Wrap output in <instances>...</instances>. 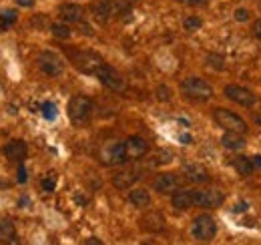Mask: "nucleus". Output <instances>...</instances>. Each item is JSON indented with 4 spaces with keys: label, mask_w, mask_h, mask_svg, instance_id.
I'll return each mask as SVG.
<instances>
[{
    "label": "nucleus",
    "mask_w": 261,
    "mask_h": 245,
    "mask_svg": "<svg viewBox=\"0 0 261 245\" xmlns=\"http://www.w3.org/2000/svg\"><path fill=\"white\" fill-rule=\"evenodd\" d=\"M153 187H155V191L167 195V193H173V191H177L181 187V179L177 175H173V173H163V175H159L155 179Z\"/></svg>",
    "instance_id": "f8f14e48"
},
{
    "label": "nucleus",
    "mask_w": 261,
    "mask_h": 245,
    "mask_svg": "<svg viewBox=\"0 0 261 245\" xmlns=\"http://www.w3.org/2000/svg\"><path fill=\"white\" fill-rule=\"evenodd\" d=\"M94 76H96L106 88H110V90H114V92H120V90H124V86H126L124 78H122L112 66H108V64H102V66L96 70Z\"/></svg>",
    "instance_id": "423d86ee"
},
{
    "label": "nucleus",
    "mask_w": 261,
    "mask_h": 245,
    "mask_svg": "<svg viewBox=\"0 0 261 245\" xmlns=\"http://www.w3.org/2000/svg\"><path fill=\"white\" fill-rule=\"evenodd\" d=\"M38 68H40L44 74H48V76H58V74L64 70V64H62V60H60L58 54L46 50V52H40V54H38Z\"/></svg>",
    "instance_id": "6e6552de"
},
{
    "label": "nucleus",
    "mask_w": 261,
    "mask_h": 245,
    "mask_svg": "<svg viewBox=\"0 0 261 245\" xmlns=\"http://www.w3.org/2000/svg\"><path fill=\"white\" fill-rule=\"evenodd\" d=\"M183 26H185L187 30H199V28L203 26V20H201L199 16H189V18L183 20Z\"/></svg>",
    "instance_id": "a878e982"
},
{
    "label": "nucleus",
    "mask_w": 261,
    "mask_h": 245,
    "mask_svg": "<svg viewBox=\"0 0 261 245\" xmlns=\"http://www.w3.org/2000/svg\"><path fill=\"white\" fill-rule=\"evenodd\" d=\"M18 181H20V183H24V181H26V169H24V167H20V169H18Z\"/></svg>",
    "instance_id": "c9c22d12"
},
{
    "label": "nucleus",
    "mask_w": 261,
    "mask_h": 245,
    "mask_svg": "<svg viewBox=\"0 0 261 245\" xmlns=\"http://www.w3.org/2000/svg\"><path fill=\"white\" fill-rule=\"evenodd\" d=\"M0 243H18L16 239V227L10 219L0 221Z\"/></svg>",
    "instance_id": "aec40b11"
},
{
    "label": "nucleus",
    "mask_w": 261,
    "mask_h": 245,
    "mask_svg": "<svg viewBox=\"0 0 261 245\" xmlns=\"http://www.w3.org/2000/svg\"><path fill=\"white\" fill-rule=\"evenodd\" d=\"M12 22H16V12L14 10H6V12H2L0 14V26H10Z\"/></svg>",
    "instance_id": "bb28decb"
},
{
    "label": "nucleus",
    "mask_w": 261,
    "mask_h": 245,
    "mask_svg": "<svg viewBox=\"0 0 261 245\" xmlns=\"http://www.w3.org/2000/svg\"><path fill=\"white\" fill-rule=\"evenodd\" d=\"M92 16L96 22L104 24L110 20V8H108V0H96L92 4Z\"/></svg>",
    "instance_id": "4be33fe9"
},
{
    "label": "nucleus",
    "mask_w": 261,
    "mask_h": 245,
    "mask_svg": "<svg viewBox=\"0 0 261 245\" xmlns=\"http://www.w3.org/2000/svg\"><path fill=\"white\" fill-rule=\"evenodd\" d=\"M225 96H227L229 100L241 104V106H253L255 100H257L255 94H253L249 88L239 86V84H227V86H225Z\"/></svg>",
    "instance_id": "1a4fd4ad"
},
{
    "label": "nucleus",
    "mask_w": 261,
    "mask_h": 245,
    "mask_svg": "<svg viewBox=\"0 0 261 245\" xmlns=\"http://www.w3.org/2000/svg\"><path fill=\"white\" fill-rule=\"evenodd\" d=\"M124 151H126V159H141L149 153V143L141 137H128L124 141Z\"/></svg>",
    "instance_id": "9b49d317"
},
{
    "label": "nucleus",
    "mask_w": 261,
    "mask_h": 245,
    "mask_svg": "<svg viewBox=\"0 0 261 245\" xmlns=\"http://www.w3.org/2000/svg\"><path fill=\"white\" fill-rule=\"evenodd\" d=\"M72 64L84 72V74H96V70L104 64V60L96 54V52H90V50H80V52H74L72 54Z\"/></svg>",
    "instance_id": "20e7f679"
},
{
    "label": "nucleus",
    "mask_w": 261,
    "mask_h": 245,
    "mask_svg": "<svg viewBox=\"0 0 261 245\" xmlns=\"http://www.w3.org/2000/svg\"><path fill=\"white\" fill-rule=\"evenodd\" d=\"M110 18H122L130 14V0H108Z\"/></svg>",
    "instance_id": "412c9836"
},
{
    "label": "nucleus",
    "mask_w": 261,
    "mask_h": 245,
    "mask_svg": "<svg viewBox=\"0 0 261 245\" xmlns=\"http://www.w3.org/2000/svg\"><path fill=\"white\" fill-rule=\"evenodd\" d=\"M233 167H235L237 173L243 175V177H247V175L253 173V161L247 159V157H237V159H233Z\"/></svg>",
    "instance_id": "b1692460"
},
{
    "label": "nucleus",
    "mask_w": 261,
    "mask_h": 245,
    "mask_svg": "<svg viewBox=\"0 0 261 245\" xmlns=\"http://www.w3.org/2000/svg\"><path fill=\"white\" fill-rule=\"evenodd\" d=\"M155 94H157V98H159V100H169V98H171V88H169V86H165V84H161V86H157Z\"/></svg>",
    "instance_id": "7c9ffc66"
},
{
    "label": "nucleus",
    "mask_w": 261,
    "mask_h": 245,
    "mask_svg": "<svg viewBox=\"0 0 261 245\" xmlns=\"http://www.w3.org/2000/svg\"><path fill=\"white\" fill-rule=\"evenodd\" d=\"M185 179L191 181V183H207L209 181V173L203 165H197V163H191L185 167Z\"/></svg>",
    "instance_id": "2eb2a0df"
},
{
    "label": "nucleus",
    "mask_w": 261,
    "mask_h": 245,
    "mask_svg": "<svg viewBox=\"0 0 261 245\" xmlns=\"http://www.w3.org/2000/svg\"><path fill=\"white\" fill-rule=\"evenodd\" d=\"M213 116L217 120V125L223 127L225 131H235V133H241V135L247 133V122L239 114H235L227 108H215Z\"/></svg>",
    "instance_id": "7ed1b4c3"
},
{
    "label": "nucleus",
    "mask_w": 261,
    "mask_h": 245,
    "mask_svg": "<svg viewBox=\"0 0 261 245\" xmlns=\"http://www.w3.org/2000/svg\"><path fill=\"white\" fill-rule=\"evenodd\" d=\"M50 30H52V34L56 36V38H68L70 36V28L66 26V24H60V22H54L52 26H50Z\"/></svg>",
    "instance_id": "393cba45"
},
{
    "label": "nucleus",
    "mask_w": 261,
    "mask_h": 245,
    "mask_svg": "<svg viewBox=\"0 0 261 245\" xmlns=\"http://www.w3.org/2000/svg\"><path fill=\"white\" fill-rule=\"evenodd\" d=\"M141 223H143V229H147V231H163V227H165V219H163V215L157 213V211L147 213V215L141 219Z\"/></svg>",
    "instance_id": "6ab92c4d"
},
{
    "label": "nucleus",
    "mask_w": 261,
    "mask_h": 245,
    "mask_svg": "<svg viewBox=\"0 0 261 245\" xmlns=\"http://www.w3.org/2000/svg\"><path fill=\"white\" fill-rule=\"evenodd\" d=\"M191 233L197 241H211L217 233V223L211 215H199L193 219V227H191Z\"/></svg>",
    "instance_id": "39448f33"
},
{
    "label": "nucleus",
    "mask_w": 261,
    "mask_h": 245,
    "mask_svg": "<svg viewBox=\"0 0 261 245\" xmlns=\"http://www.w3.org/2000/svg\"><path fill=\"white\" fill-rule=\"evenodd\" d=\"M16 2H18L20 6H32V4H34V0H16Z\"/></svg>",
    "instance_id": "4c0bfd02"
},
{
    "label": "nucleus",
    "mask_w": 261,
    "mask_h": 245,
    "mask_svg": "<svg viewBox=\"0 0 261 245\" xmlns=\"http://www.w3.org/2000/svg\"><path fill=\"white\" fill-rule=\"evenodd\" d=\"M193 203L197 207L215 209L223 203V193L217 189H197V191H193Z\"/></svg>",
    "instance_id": "0eeeda50"
},
{
    "label": "nucleus",
    "mask_w": 261,
    "mask_h": 245,
    "mask_svg": "<svg viewBox=\"0 0 261 245\" xmlns=\"http://www.w3.org/2000/svg\"><path fill=\"white\" fill-rule=\"evenodd\" d=\"M233 16H235L237 22H245V20H249V10L247 8H237L233 12Z\"/></svg>",
    "instance_id": "473e14b6"
},
{
    "label": "nucleus",
    "mask_w": 261,
    "mask_h": 245,
    "mask_svg": "<svg viewBox=\"0 0 261 245\" xmlns=\"http://www.w3.org/2000/svg\"><path fill=\"white\" fill-rule=\"evenodd\" d=\"M173 159V153L171 151H159V155H155V163L157 165H165Z\"/></svg>",
    "instance_id": "2f4dec72"
},
{
    "label": "nucleus",
    "mask_w": 261,
    "mask_h": 245,
    "mask_svg": "<svg viewBox=\"0 0 261 245\" xmlns=\"http://www.w3.org/2000/svg\"><path fill=\"white\" fill-rule=\"evenodd\" d=\"M171 203H173V207L175 209H179V211H187V209H191L195 203H193V191H175L173 193V199H171Z\"/></svg>",
    "instance_id": "f3484780"
},
{
    "label": "nucleus",
    "mask_w": 261,
    "mask_h": 245,
    "mask_svg": "<svg viewBox=\"0 0 261 245\" xmlns=\"http://www.w3.org/2000/svg\"><path fill=\"white\" fill-rule=\"evenodd\" d=\"M139 171L137 169H124V171H118L114 177H112V185L116 189H130L137 181H139Z\"/></svg>",
    "instance_id": "ddd939ff"
},
{
    "label": "nucleus",
    "mask_w": 261,
    "mask_h": 245,
    "mask_svg": "<svg viewBox=\"0 0 261 245\" xmlns=\"http://www.w3.org/2000/svg\"><path fill=\"white\" fill-rule=\"evenodd\" d=\"M42 114H44L48 120L56 118V104H54V102H44V104H42Z\"/></svg>",
    "instance_id": "c756f323"
},
{
    "label": "nucleus",
    "mask_w": 261,
    "mask_h": 245,
    "mask_svg": "<svg viewBox=\"0 0 261 245\" xmlns=\"http://www.w3.org/2000/svg\"><path fill=\"white\" fill-rule=\"evenodd\" d=\"M2 153H4L10 161H22V159L26 157V143H24V141H10V143L2 149Z\"/></svg>",
    "instance_id": "dca6fc26"
},
{
    "label": "nucleus",
    "mask_w": 261,
    "mask_h": 245,
    "mask_svg": "<svg viewBox=\"0 0 261 245\" xmlns=\"http://www.w3.org/2000/svg\"><path fill=\"white\" fill-rule=\"evenodd\" d=\"M255 120H257V122H259V125H261V110H259V112L255 114Z\"/></svg>",
    "instance_id": "ea45409f"
},
{
    "label": "nucleus",
    "mask_w": 261,
    "mask_h": 245,
    "mask_svg": "<svg viewBox=\"0 0 261 245\" xmlns=\"http://www.w3.org/2000/svg\"><path fill=\"white\" fill-rule=\"evenodd\" d=\"M54 187H56V173H48L42 179V189L44 191H54Z\"/></svg>",
    "instance_id": "cd10ccee"
},
{
    "label": "nucleus",
    "mask_w": 261,
    "mask_h": 245,
    "mask_svg": "<svg viewBox=\"0 0 261 245\" xmlns=\"http://www.w3.org/2000/svg\"><path fill=\"white\" fill-rule=\"evenodd\" d=\"M221 143L225 149H231V151H241L245 149V139L241 133H235V131H227L223 137H221Z\"/></svg>",
    "instance_id": "a211bd4d"
},
{
    "label": "nucleus",
    "mask_w": 261,
    "mask_h": 245,
    "mask_svg": "<svg viewBox=\"0 0 261 245\" xmlns=\"http://www.w3.org/2000/svg\"><path fill=\"white\" fill-rule=\"evenodd\" d=\"M207 62H209V66H213V68H217V70H221V68L225 66V60H223V56H219V54H209V56H207Z\"/></svg>",
    "instance_id": "c85d7f7f"
},
{
    "label": "nucleus",
    "mask_w": 261,
    "mask_h": 245,
    "mask_svg": "<svg viewBox=\"0 0 261 245\" xmlns=\"http://www.w3.org/2000/svg\"><path fill=\"white\" fill-rule=\"evenodd\" d=\"M245 209H247V203H245V201H241V203H237V205L233 207L235 213H241V211H245Z\"/></svg>",
    "instance_id": "f704fd0d"
},
{
    "label": "nucleus",
    "mask_w": 261,
    "mask_h": 245,
    "mask_svg": "<svg viewBox=\"0 0 261 245\" xmlns=\"http://www.w3.org/2000/svg\"><path fill=\"white\" fill-rule=\"evenodd\" d=\"M86 245H100V241L96 237H90V239H86Z\"/></svg>",
    "instance_id": "58836bf2"
},
{
    "label": "nucleus",
    "mask_w": 261,
    "mask_h": 245,
    "mask_svg": "<svg viewBox=\"0 0 261 245\" xmlns=\"http://www.w3.org/2000/svg\"><path fill=\"white\" fill-rule=\"evenodd\" d=\"M58 14H60V18L64 22H80L84 10H82V6L74 4V2H64V4H60Z\"/></svg>",
    "instance_id": "4468645a"
},
{
    "label": "nucleus",
    "mask_w": 261,
    "mask_h": 245,
    "mask_svg": "<svg viewBox=\"0 0 261 245\" xmlns=\"http://www.w3.org/2000/svg\"><path fill=\"white\" fill-rule=\"evenodd\" d=\"M179 2H183V4H191V6H197V4L203 2V0H179Z\"/></svg>",
    "instance_id": "e433bc0d"
},
{
    "label": "nucleus",
    "mask_w": 261,
    "mask_h": 245,
    "mask_svg": "<svg viewBox=\"0 0 261 245\" xmlns=\"http://www.w3.org/2000/svg\"><path fill=\"white\" fill-rule=\"evenodd\" d=\"M66 112H68V118L76 125H82V122L88 120L90 112H92V102L90 98L82 96V94H76L68 100V106H66Z\"/></svg>",
    "instance_id": "f257e3e1"
},
{
    "label": "nucleus",
    "mask_w": 261,
    "mask_h": 245,
    "mask_svg": "<svg viewBox=\"0 0 261 245\" xmlns=\"http://www.w3.org/2000/svg\"><path fill=\"white\" fill-rule=\"evenodd\" d=\"M100 161L104 165H120L126 159V151H124V143H110L100 151Z\"/></svg>",
    "instance_id": "9d476101"
},
{
    "label": "nucleus",
    "mask_w": 261,
    "mask_h": 245,
    "mask_svg": "<svg viewBox=\"0 0 261 245\" xmlns=\"http://www.w3.org/2000/svg\"><path fill=\"white\" fill-rule=\"evenodd\" d=\"M181 90L189 98H195V100H209L213 96V86L209 82H205L203 78H197V76L185 78L181 82Z\"/></svg>",
    "instance_id": "f03ea898"
},
{
    "label": "nucleus",
    "mask_w": 261,
    "mask_h": 245,
    "mask_svg": "<svg viewBox=\"0 0 261 245\" xmlns=\"http://www.w3.org/2000/svg\"><path fill=\"white\" fill-rule=\"evenodd\" d=\"M128 203L130 205H135V207H147L149 203H151V195H149V191H145V189H133L128 193Z\"/></svg>",
    "instance_id": "5701e85b"
},
{
    "label": "nucleus",
    "mask_w": 261,
    "mask_h": 245,
    "mask_svg": "<svg viewBox=\"0 0 261 245\" xmlns=\"http://www.w3.org/2000/svg\"><path fill=\"white\" fill-rule=\"evenodd\" d=\"M253 36H255L257 40H261V18H257V20L253 22Z\"/></svg>",
    "instance_id": "72a5a7b5"
}]
</instances>
